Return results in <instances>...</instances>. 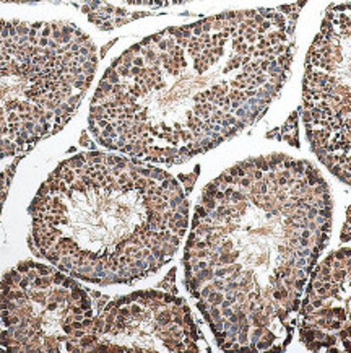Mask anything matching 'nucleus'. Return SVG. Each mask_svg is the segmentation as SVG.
<instances>
[{"label":"nucleus","instance_id":"3","mask_svg":"<svg viewBox=\"0 0 351 353\" xmlns=\"http://www.w3.org/2000/svg\"><path fill=\"white\" fill-rule=\"evenodd\" d=\"M30 212L34 251L96 285L132 283L158 272L189 223L187 199L173 176L101 152L57 166Z\"/></svg>","mask_w":351,"mask_h":353},{"label":"nucleus","instance_id":"5","mask_svg":"<svg viewBox=\"0 0 351 353\" xmlns=\"http://www.w3.org/2000/svg\"><path fill=\"white\" fill-rule=\"evenodd\" d=\"M94 318L88 293L62 270L23 262L0 282V345L76 352Z\"/></svg>","mask_w":351,"mask_h":353},{"label":"nucleus","instance_id":"9","mask_svg":"<svg viewBox=\"0 0 351 353\" xmlns=\"http://www.w3.org/2000/svg\"><path fill=\"white\" fill-rule=\"evenodd\" d=\"M124 2L132 3V6L164 7V6H178V3H187V2H192V0H124Z\"/></svg>","mask_w":351,"mask_h":353},{"label":"nucleus","instance_id":"6","mask_svg":"<svg viewBox=\"0 0 351 353\" xmlns=\"http://www.w3.org/2000/svg\"><path fill=\"white\" fill-rule=\"evenodd\" d=\"M303 119L316 157L351 185V3L327 12L309 49Z\"/></svg>","mask_w":351,"mask_h":353},{"label":"nucleus","instance_id":"1","mask_svg":"<svg viewBox=\"0 0 351 353\" xmlns=\"http://www.w3.org/2000/svg\"><path fill=\"white\" fill-rule=\"evenodd\" d=\"M295 7L229 12L140 41L98 85V143L142 161L178 165L249 128L285 85Z\"/></svg>","mask_w":351,"mask_h":353},{"label":"nucleus","instance_id":"10","mask_svg":"<svg viewBox=\"0 0 351 353\" xmlns=\"http://www.w3.org/2000/svg\"><path fill=\"white\" fill-rule=\"evenodd\" d=\"M0 2H12V3H31V2H43V0H0Z\"/></svg>","mask_w":351,"mask_h":353},{"label":"nucleus","instance_id":"8","mask_svg":"<svg viewBox=\"0 0 351 353\" xmlns=\"http://www.w3.org/2000/svg\"><path fill=\"white\" fill-rule=\"evenodd\" d=\"M299 337L314 352H351V248L327 256L310 275Z\"/></svg>","mask_w":351,"mask_h":353},{"label":"nucleus","instance_id":"2","mask_svg":"<svg viewBox=\"0 0 351 353\" xmlns=\"http://www.w3.org/2000/svg\"><path fill=\"white\" fill-rule=\"evenodd\" d=\"M330 226L328 185L308 161L254 158L206 185L184 269L220 347L285 350Z\"/></svg>","mask_w":351,"mask_h":353},{"label":"nucleus","instance_id":"7","mask_svg":"<svg viewBox=\"0 0 351 353\" xmlns=\"http://www.w3.org/2000/svg\"><path fill=\"white\" fill-rule=\"evenodd\" d=\"M199 350V330L181 298L137 292L117 298L94 316L76 352Z\"/></svg>","mask_w":351,"mask_h":353},{"label":"nucleus","instance_id":"4","mask_svg":"<svg viewBox=\"0 0 351 353\" xmlns=\"http://www.w3.org/2000/svg\"><path fill=\"white\" fill-rule=\"evenodd\" d=\"M96 62L92 39L74 25L0 20V160L65 128Z\"/></svg>","mask_w":351,"mask_h":353}]
</instances>
